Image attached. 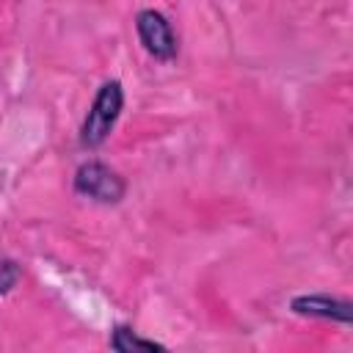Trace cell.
Returning <instances> with one entry per match:
<instances>
[{"label": "cell", "instance_id": "cell-1", "mask_svg": "<svg viewBox=\"0 0 353 353\" xmlns=\"http://www.w3.org/2000/svg\"><path fill=\"white\" fill-rule=\"evenodd\" d=\"M121 105H124L121 85L116 80L113 83H105L99 88V94H97L88 116H85V121H83V132H80L83 146H99L110 135V130H113V124H116V119L121 113Z\"/></svg>", "mask_w": 353, "mask_h": 353}, {"label": "cell", "instance_id": "cell-2", "mask_svg": "<svg viewBox=\"0 0 353 353\" xmlns=\"http://www.w3.org/2000/svg\"><path fill=\"white\" fill-rule=\"evenodd\" d=\"M74 190L94 199V201H102V204H113L124 196V182L116 171H110L108 165L102 163H85L77 168V176H74Z\"/></svg>", "mask_w": 353, "mask_h": 353}, {"label": "cell", "instance_id": "cell-3", "mask_svg": "<svg viewBox=\"0 0 353 353\" xmlns=\"http://www.w3.org/2000/svg\"><path fill=\"white\" fill-rule=\"evenodd\" d=\"M135 28H138L141 44L146 47L149 55H154L160 61H171L176 55V39L171 33L168 19L160 11H141Z\"/></svg>", "mask_w": 353, "mask_h": 353}, {"label": "cell", "instance_id": "cell-4", "mask_svg": "<svg viewBox=\"0 0 353 353\" xmlns=\"http://www.w3.org/2000/svg\"><path fill=\"white\" fill-rule=\"evenodd\" d=\"M292 309L298 314H309V317H331V320H350V303H339L331 301L325 295H309V298H295Z\"/></svg>", "mask_w": 353, "mask_h": 353}, {"label": "cell", "instance_id": "cell-5", "mask_svg": "<svg viewBox=\"0 0 353 353\" xmlns=\"http://www.w3.org/2000/svg\"><path fill=\"white\" fill-rule=\"evenodd\" d=\"M110 345H113L116 350H121V353H127V350H163V345H157V342H152V339H141V336H135L130 328H116Z\"/></svg>", "mask_w": 353, "mask_h": 353}, {"label": "cell", "instance_id": "cell-6", "mask_svg": "<svg viewBox=\"0 0 353 353\" xmlns=\"http://www.w3.org/2000/svg\"><path fill=\"white\" fill-rule=\"evenodd\" d=\"M19 281V268L11 259H0V295H6Z\"/></svg>", "mask_w": 353, "mask_h": 353}]
</instances>
